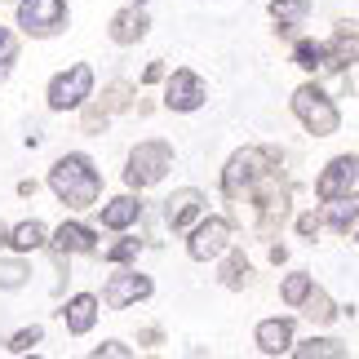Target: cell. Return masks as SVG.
Returning a JSON list of instances; mask_svg holds the SVG:
<instances>
[{
	"mask_svg": "<svg viewBox=\"0 0 359 359\" xmlns=\"http://www.w3.org/2000/svg\"><path fill=\"white\" fill-rule=\"evenodd\" d=\"M49 187H53V196H58L62 204L89 209V204L98 200V191H102V177H98V169H93L85 156H62L58 164H53V173H49Z\"/></svg>",
	"mask_w": 359,
	"mask_h": 359,
	"instance_id": "1",
	"label": "cell"
},
{
	"mask_svg": "<svg viewBox=\"0 0 359 359\" xmlns=\"http://www.w3.org/2000/svg\"><path fill=\"white\" fill-rule=\"evenodd\" d=\"M293 111H297V120L306 124V129H311L315 137L337 133V124H341V116H337L333 98H324V93L315 89V85H302V89L293 93Z\"/></svg>",
	"mask_w": 359,
	"mask_h": 359,
	"instance_id": "2",
	"label": "cell"
},
{
	"mask_svg": "<svg viewBox=\"0 0 359 359\" xmlns=\"http://www.w3.org/2000/svg\"><path fill=\"white\" fill-rule=\"evenodd\" d=\"M169 169H173V147L169 142H137L124 177H129V187H151V182H160Z\"/></svg>",
	"mask_w": 359,
	"mask_h": 359,
	"instance_id": "3",
	"label": "cell"
},
{
	"mask_svg": "<svg viewBox=\"0 0 359 359\" xmlns=\"http://www.w3.org/2000/svg\"><path fill=\"white\" fill-rule=\"evenodd\" d=\"M18 27L27 36H53L67 27V5L62 0H22L18 5Z\"/></svg>",
	"mask_w": 359,
	"mask_h": 359,
	"instance_id": "4",
	"label": "cell"
},
{
	"mask_svg": "<svg viewBox=\"0 0 359 359\" xmlns=\"http://www.w3.org/2000/svg\"><path fill=\"white\" fill-rule=\"evenodd\" d=\"M89 93H93V72L85 62H76L72 72H62L49 85V107H53V111H72V107H80Z\"/></svg>",
	"mask_w": 359,
	"mask_h": 359,
	"instance_id": "5",
	"label": "cell"
},
{
	"mask_svg": "<svg viewBox=\"0 0 359 359\" xmlns=\"http://www.w3.org/2000/svg\"><path fill=\"white\" fill-rule=\"evenodd\" d=\"M226 244H231V222H226V217H209V222L196 226V236H191L187 248H191L196 262H213V257L226 253Z\"/></svg>",
	"mask_w": 359,
	"mask_h": 359,
	"instance_id": "6",
	"label": "cell"
},
{
	"mask_svg": "<svg viewBox=\"0 0 359 359\" xmlns=\"http://www.w3.org/2000/svg\"><path fill=\"white\" fill-rule=\"evenodd\" d=\"M355 182H359V160H355V156H337V160L320 173L315 191H320V200H337V196H351Z\"/></svg>",
	"mask_w": 359,
	"mask_h": 359,
	"instance_id": "7",
	"label": "cell"
},
{
	"mask_svg": "<svg viewBox=\"0 0 359 359\" xmlns=\"http://www.w3.org/2000/svg\"><path fill=\"white\" fill-rule=\"evenodd\" d=\"M266 160H271L266 151H240V156L226 164V173H222V187H226V196H240L244 187H253L257 177L266 173V169H262Z\"/></svg>",
	"mask_w": 359,
	"mask_h": 359,
	"instance_id": "8",
	"label": "cell"
},
{
	"mask_svg": "<svg viewBox=\"0 0 359 359\" xmlns=\"http://www.w3.org/2000/svg\"><path fill=\"white\" fill-rule=\"evenodd\" d=\"M164 102L173 111H196V107H204V80L196 72H173L169 89H164Z\"/></svg>",
	"mask_w": 359,
	"mask_h": 359,
	"instance_id": "9",
	"label": "cell"
},
{
	"mask_svg": "<svg viewBox=\"0 0 359 359\" xmlns=\"http://www.w3.org/2000/svg\"><path fill=\"white\" fill-rule=\"evenodd\" d=\"M151 297V280L147 275H137V271H120L111 275V284H107V306H133V302H142Z\"/></svg>",
	"mask_w": 359,
	"mask_h": 359,
	"instance_id": "10",
	"label": "cell"
},
{
	"mask_svg": "<svg viewBox=\"0 0 359 359\" xmlns=\"http://www.w3.org/2000/svg\"><path fill=\"white\" fill-rule=\"evenodd\" d=\"M200 209H204V196L187 187V191H177V196L164 200V222H169L173 231H187V226L200 217Z\"/></svg>",
	"mask_w": 359,
	"mask_h": 359,
	"instance_id": "11",
	"label": "cell"
},
{
	"mask_svg": "<svg viewBox=\"0 0 359 359\" xmlns=\"http://www.w3.org/2000/svg\"><path fill=\"white\" fill-rule=\"evenodd\" d=\"M257 346L266 355H288L293 351V324L288 320H262L257 324Z\"/></svg>",
	"mask_w": 359,
	"mask_h": 359,
	"instance_id": "12",
	"label": "cell"
},
{
	"mask_svg": "<svg viewBox=\"0 0 359 359\" xmlns=\"http://www.w3.org/2000/svg\"><path fill=\"white\" fill-rule=\"evenodd\" d=\"M62 320H67V333H89L93 320H98V297H89V293H80L67 302V311H62Z\"/></svg>",
	"mask_w": 359,
	"mask_h": 359,
	"instance_id": "13",
	"label": "cell"
},
{
	"mask_svg": "<svg viewBox=\"0 0 359 359\" xmlns=\"http://www.w3.org/2000/svg\"><path fill=\"white\" fill-rule=\"evenodd\" d=\"M147 13L142 9H124V13H116V18H111V40H116V45H133V40H142L147 36Z\"/></svg>",
	"mask_w": 359,
	"mask_h": 359,
	"instance_id": "14",
	"label": "cell"
},
{
	"mask_svg": "<svg viewBox=\"0 0 359 359\" xmlns=\"http://www.w3.org/2000/svg\"><path fill=\"white\" fill-rule=\"evenodd\" d=\"M351 62H359V36L351 32V27H341V32L333 36V45L324 49V67H351Z\"/></svg>",
	"mask_w": 359,
	"mask_h": 359,
	"instance_id": "15",
	"label": "cell"
},
{
	"mask_svg": "<svg viewBox=\"0 0 359 359\" xmlns=\"http://www.w3.org/2000/svg\"><path fill=\"white\" fill-rule=\"evenodd\" d=\"M53 248L58 253H93V231L80 222H62L53 231Z\"/></svg>",
	"mask_w": 359,
	"mask_h": 359,
	"instance_id": "16",
	"label": "cell"
},
{
	"mask_svg": "<svg viewBox=\"0 0 359 359\" xmlns=\"http://www.w3.org/2000/svg\"><path fill=\"white\" fill-rule=\"evenodd\" d=\"M142 217V204H137L133 196H120V200H111L102 209V226H111V231H124L129 222H137Z\"/></svg>",
	"mask_w": 359,
	"mask_h": 359,
	"instance_id": "17",
	"label": "cell"
},
{
	"mask_svg": "<svg viewBox=\"0 0 359 359\" xmlns=\"http://www.w3.org/2000/svg\"><path fill=\"white\" fill-rule=\"evenodd\" d=\"M355 222H359V200L355 196L328 200V226H333V231H351Z\"/></svg>",
	"mask_w": 359,
	"mask_h": 359,
	"instance_id": "18",
	"label": "cell"
},
{
	"mask_svg": "<svg viewBox=\"0 0 359 359\" xmlns=\"http://www.w3.org/2000/svg\"><path fill=\"white\" fill-rule=\"evenodd\" d=\"M9 244L18 248V253H27V248H40V244H45V226H40V222H18V226L9 231Z\"/></svg>",
	"mask_w": 359,
	"mask_h": 359,
	"instance_id": "19",
	"label": "cell"
},
{
	"mask_svg": "<svg viewBox=\"0 0 359 359\" xmlns=\"http://www.w3.org/2000/svg\"><path fill=\"white\" fill-rule=\"evenodd\" d=\"M293 355H302V359H315V355H346V346L341 341H333V337H311L306 346H293Z\"/></svg>",
	"mask_w": 359,
	"mask_h": 359,
	"instance_id": "20",
	"label": "cell"
},
{
	"mask_svg": "<svg viewBox=\"0 0 359 359\" xmlns=\"http://www.w3.org/2000/svg\"><path fill=\"white\" fill-rule=\"evenodd\" d=\"M306 9H311V0H275V5H271V13H275V22H280V27L306 18Z\"/></svg>",
	"mask_w": 359,
	"mask_h": 359,
	"instance_id": "21",
	"label": "cell"
},
{
	"mask_svg": "<svg viewBox=\"0 0 359 359\" xmlns=\"http://www.w3.org/2000/svg\"><path fill=\"white\" fill-rule=\"evenodd\" d=\"M311 293V275L306 271H297V275H288L284 280V288H280V297L288 302V306H302V297Z\"/></svg>",
	"mask_w": 359,
	"mask_h": 359,
	"instance_id": "22",
	"label": "cell"
},
{
	"mask_svg": "<svg viewBox=\"0 0 359 359\" xmlns=\"http://www.w3.org/2000/svg\"><path fill=\"white\" fill-rule=\"evenodd\" d=\"M302 302H306V315H311V324H328V320H333V302H328L324 293H315V288H311V293L306 297H302Z\"/></svg>",
	"mask_w": 359,
	"mask_h": 359,
	"instance_id": "23",
	"label": "cell"
},
{
	"mask_svg": "<svg viewBox=\"0 0 359 359\" xmlns=\"http://www.w3.org/2000/svg\"><path fill=\"white\" fill-rule=\"evenodd\" d=\"M293 58H297V67H306V72H315V67H324V45H311V40H306V45H297V53H293Z\"/></svg>",
	"mask_w": 359,
	"mask_h": 359,
	"instance_id": "24",
	"label": "cell"
},
{
	"mask_svg": "<svg viewBox=\"0 0 359 359\" xmlns=\"http://www.w3.org/2000/svg\"><path fill=\"white\" fill-rule=\"evenodd\" d=\"M27 284V266L18 262H0V288H22Z\"/></svg>",
	"mask_w": 359,
	"mask_h": 359,
	"instance_id": "25",
	"label": "cell"
},
{
	"mask_svg": "<svg viewBox=\"0 0 359 359\" xmlns=\"http://www.w3.org/2000/svg\"><path fill=\"white\" fill-rule=\"evenodd\" d=\"M36 341H40V328H22V333H13V337H9V351H13V355H27V351L36 346Z\"/></svg>",
	"mask_w": 359,
	"mask_h": 359,
	"instance_id": "26",
	"label": "cell"
},
{
	"mask_svg": "<svg viewBox=\"0 0 359 359\" xmlns=\"http://www.w3.org/2000/svg\"><path fill=\"white\" fill-rule=\"evenodd\" d=\"M13 53H18V45H13V36L0 27V80L9 76V62H13Z\"/></svg>",
	"mask_w": 359,
	"mask_h": 359,
	"instance_id": "27",
	"label": "cell"
},
{
	"mask_svg": "<svg viewBox=\"0 0 359 359\" xmlns=\"http://www.w3.org/2000/svg\"><path fill=\"white\" fill-rule=\"evenodd\" d=\"M137 248H142L137 240H124V244H116L107 257H111V262H133V257H137Z\"/></svg>",
	"mask_w": 359,
	"mask_h": 359,
	"instance_id": "28",
	"label": "cell"
},
{
	"mask_svg": "<svg viewBox=\"0 0 359 359\" xmlns=\"http://www.w3.org/2000/svg\"><path fill=\"white\" fill-rule=\"evenodd\" d=\"M244 275H248V266H244V262L236 257V262L226 266V284H231V288H240V284H244Z\"/></svg>",
	"mask_w": 359,
	"mask_h": 359,
	"instance_id": "29",
	"label": "cell"
},
{
	"mask_svg": "<svg viewBox=\"0 0 359 359\" xmlns=\"http://www.w3.org/2000/svg\"><path fill=\"white\" fill-rule=\"evenodd\" d=\"M93 355H129V346H120V341H107V346H98V351H93Z\"/></svg>",
	"mask_w": 359,
	"mask_h": 359,
	"instance_id": "30",
	"label": "cell"
},
{
	"mask_svg": "<svg viewBox=\"0 0 359 359\" xmlns=\"http://www.w3.org/2000/svg\"><path fill=\"white\" fill-rule=\"evenodd\" d=\"M297 231H302V236H315V231H320V217H302V222H297Z\"/></svg>",
	"mask_w": 359,
	"mask_h": 359,
	"instance_id": "31",
	"label": "cell"
},
{
	"mask_svg": "<svg viewBox=\"0 0 359 359\" xmlns=\"http://www.w3.org/2000/svg\"><path fill=\"white\" fill-rule=\"evenodd\" d=\"M9 240V231H5V222H0V244H5Z\"/></svg>",
	"mask_w": 359,
	"mask_h": 359,
	"instance_id": "32",
	"label": "cell"
},
{
	"mask_svg": "<svg viewBox=\"0 0 359 359\" xmlns=\"http://www.w3.org/2000/svg\"><path fill=\"white\" fill-rule=\"evenodd\" d=\"M133 5H147V0H133Z\"/></svg>",
	"mask_w": 359,
	"mask_h": 359,
	"instance_id": "33",
	"label": "cell"
}]
</instances>
